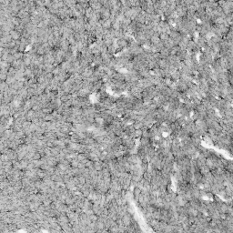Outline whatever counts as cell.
Returning a JSON list of instances; mask_svg holds the SVG:
<instances>
[{"mask_svg":"<svg viewBox=\"0 0 233 233\" xmlns=\"http://www.w3.org/2000/svg\"><path fill=\"white\" fill-rule=\"evenodd\" d=\"M141 193H142V190H141V189L136 186V187H135V189L133 190V196H134V198H135V199L138 200V197H139V196L141 195Z\"/></svg>","mask_w":233,"mask_h":233,"instance_id":"obj_1","label":"cell"},{"mask_svg":"<svg viewBox=\"0 0 233 233\" xmlns=\"http://www.w3.org/2000/svg\"><path fill=\"white\" fill-rule=\"evenodd\" d=\"M133 127H134V129H135L136 130H137V129H143L145 128L144 123H143L142 121H138V120L135 121V123L133 124Z\"/></svg>","mask_w":233,"mask_h":233,"instance_id":"obj_2","label":"cell"},{"mask_svg":"<svg viewBox=\"0 0 233 233\" xmlns=\"http://www.w3.org/2000/svg\"><path fill=\"white\" fill-rule=\"evenodd\" d=\"M135 137L140 138L142 137V129H137L135 131Z\"/></svg>","mask_w":233,"mask_h":233,"instance_id":"obj_3","label":"cell"}]
</instances>
